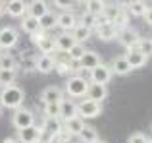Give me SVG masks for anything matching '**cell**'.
Returning a JSON list of instances; mask_svg holds the SVG:
<instances>
[{
    "instance_id": "cell-1",
    "label": "cell",
    "mask_w": 152,
    "mask_h": 143,
    "mask_svg": "<svg viewBox=\"0 0 152 143\" xmlns=\"http://www.w3.org/2000/svg\"><path fill=\"white\" fill-rule=\"evenodd\" d=\"M23 101H25V91L19 85H15V83L2 87V91H0V106H4V108L18 110V108H21Z\"/></svg>"
},
{
    "instance_id": "cell-2",
    "label": "cell",
    "mask_w": 152,
    "mask_h": 143,
    "mask_svg": "<svg viewBox=\"0 0 152 143\" xmlns=\"http://www.w3.org/2000/svg\"><path fill=\"white\" fill-rule=\"evenodd\" d=\"M87 89H89V79L81 77V75H71L66 81V93L71 99H85Z\"/></svg>"
},
{
    "instance_id": "cell-3",
    "label": "cell",
    "mask_w": 152,
    "mask_h": 143,
    "mask_svg": "<svg viewBox=\"0 0 152 143\" xmlns=\"http://www.w3.org/2000/svg\"><path fill=\"white\" fill-rule=\"evenodd\" d=\"M102 114V105L100 102L89 101V99H81L77 102V116L81 120H89V118H96Z\"/></svg>"
},
{
    "instance_id": "cell-4",
    "label": "cell",
    "mask_w": 152,
    "mask_h": 143,
    "mask_svg": "<svg viewBox=\"0 0 152 143\" xmlns=\"http://www.w3.org/2000/svg\"><path fill=\"white\" fill-rule=\"evenodd\" d=\"M31 41L37 45V49L41 50L42 54H46V56H54L56 52V45H54V37H50V35H46L45 31H39V33L31 35Z\"/></svg>"
},
{
    "instance_id": "cell-5",
    "label": "cell",
    "mask_w": 152,
    "mask_h": 143,
    "mask_svg": "<svg viewBox=\"0 0 152 143\" xmlns=\"http://www.w3.org/2000/svg\"><path fill=\"white\" fill-rule=\"evenodd\" d=\"M45 139L41 126H29V128L18 130V143H41Z\"/></svg>"
},
{
    "instance_id": "cell-6",
    "label": "cell",
    "mask_w": 152,
    "mask_h": 143,
    "mask_svg": "<svg viewBox=\"0 0 152 143\" xmlns=\"http://www.w3.org/2000/svg\"><path fill=\"white\" fill-rule=\"evenodd\" d=\"M12 124L15 126V130H23V128H29V126L35 124V114L33 110L29 108H18L14 110V116H12Z\"/></svg>"
},
{
    "instance_id": "cell-7",
    "label": "cell",
    "mask_w": 152,
    "mask_h": 143,
    "mask_svg": "<svg viewBox=\"0 0 152 143\" xmlns=\"http://www.w3.org/2000/svg\"><path fill=\"white\" fill-rule=\"evenodd\" d=\"M118 41L123 49L131 50V49H137L139 41H141V35H139V31L133 29V27H125V29H121L118 33Z\"/></svg>"
},
{
    "instance_id": "cell-8",
    "label": "cell",
    "mask_w": 152,
    "mask_h": 143,
    "mask_svg": "<svg viewBox=\"0 0 152 143\" xmlns=\"http://www.w3.org/2000/svg\"><path fill=\"white\" fill-rule=\"evenodd\" d=\"M114 74H112L108 64H98L94 70L89 72V83H98V85H106L112 81Z\"/></svg>"
},
{
    "instance_id": "cell-9",
    "label": "cell",
    "mask_w": 152,
    "mask_h": 143,
    "mask_svg": "<svg viewBox=\"0 0 152 143\" xmlns=\"http://www.w3.org/2000/svg\"><path fill=\"white\" fill-rule=\"evenodd\" d=\"M19 41V33L15 27L12 25H4L0 27V49H12L15 46Z\"/></svg>"
},
{
    "instance_id": "cell-10",
    "label": "cell",
    "mask_w": 152,
    "mask_h": 143,
    "mask_svg": "<svg viewBox=\"0 0 152 143\" xmlns=\"http://www.w3.org/2000/svg\"><path fill=\"white\" fill-rule=\"evenodd\" d=\"M77 18H75L73 12L66 10L62 12V14H58V19H56V27H60L62 29V33H71V31L77 27Z\"/></svg>"
},
{
    "instance_id": "cell-11",
    "label": "cell",
    "mask_w": 152,
    "mask_h": 143,
    "mask_svg": "<svg viewBox=\"0 0 152 143\" xmlns=\"http://www.w3.org/2000/svg\"><path fill=\"white\" fill-rule=\"evenodd\" d=\"M41 101H42V105H60L64 101V91L56 85H50L46 89H42Z\"/></svg>"
},
{
    "instance_id": "cell-12",
    "label": "cell",
    "mask_w": 152,
    "mask_h": 143,
    "mask_svg": "<svg viewBox=\"0 0 152 143\" xmlns=\"http://www.w3.org/2000/svg\"><path fill=\"white\" fill-rule=\"evenodd\" d=\"M41 128H42V133L46 136V139H56V136L64 130V124L60 118H45V124Z\"/></svg>"
},
{
    "instance_id": "cell-13",
    "label": "cell",
    "mask_w": 152,
    "mask_h": 143,
    "mask_svg": "<svg viewBox=\"0 0 152 143\" xmlns=\"http://www.w3.org/2000/svg\"><path fill=\"white\" fill-rule=\"evenodd\" d=\"M123 56H125V60H127V64H129V68H131V70L145 68V66H146V62H148V58H146L142 52H139L137 49L127 50V52L123 54Z\"/></svg>"
},
{
    "instance_id": "cell-14",
    "label": "cell",
    "mask_w": 152,
    "mask_h": 143,
    "mask_svg": "<svg viewBox=\"0 0 152 143\" xmlns=\"http://www.w3.org/2000/svg\"><path fill=\"white\" fill-rule=\"evenodd\" d=\"M77 64H79L81 70L91 72V70L96 68L98 64H102V60H100V54L98 52H94V50H85V54L81 56V60H79Z\"/></svg>"
},
{
    "instance_id": "cell-15",
    "label": "cell",
    "mask_w": 152,
    "mask_h": 143,
    "mask_svg": "<svg viewBox=\"0 0 152 143\" xmlns=\"http://www.w3.org/2000/svg\"><path fill=\"white\" fill-rule=\"evenodd\" d=\"M75 116H77V102H75L73 99H64V101L60 102V120L67 122Z\"/></svg>"
},
{
    "instance_id": "cell-16",
    "label": "cell",
    "mask_w": 152,
    "mask_h": 143,
    "mask_svg": "<svg viewBox=\"0 0 152 143\" xmlns=\"http://www.w3.org/2000/svg\"><path fill=\"white\" fill-rule=\"evenodd\" d=\"M4 10L12 18H23L27 14V2H23V0H10V2L4 4Z\"/></svg>"
},
{
    "instance_id": "cell-17",
    "label": "cell",
    "mask_w": 152,
    "mask_h": 143,
    "mask_svg": "<svg viewBox=\"0 0 152 143\" xmlns=\"http://www.w3.org/2000/svg\"><path fill=\"white\" fill-rule=\"evenodd\" d=\"M108 97V87L106 85H98V83H89V89H87V97L89 101H94V102H100Z\"/></svg>"
},
{
    "instance_id": "cell-18",
    "label": "cell",
    "mask_w": 152,
    "mask_h": 143,
    "mask_svg": "<svg viewBox=\"0 0 152 143\" xmlns=\"http://www.w3.org/2000/svg\"><path fill=\"white\" fill-rule=\"evenodd\" d=\"M46 12H48V4L45 0H33V2L27 4V15H31L35 19H41Z\"/></svg>"
},
{
    "instance_id": "cell-19",
    "label": "cell",
    "mask_w": 152,
    "mask_h": 143,
    "mask_svg": "<svg viewBox=\"0 0 152 143\" xmlns=\"http://www.w3.org/2000/svg\"><path fill=\"white\" fill-rule=\"evenodd\" d=\"M35 70L41 72V74H50L54 70L56 62H54V56H46V54H41V56L35 58Z\"/></svg>"
},
{
    "instance_id": "cell-20",
    "label": "cell",
    "mask_w": 152,
    "mask_h": 143,
    "mask_svg": "<svg viewBox=\"0 0 152 143\" xmlns=\"http://www.w3.org/2000/svg\"><path fill=\"white\" fill-rule=\"evenodd\" d=\"M148 6H150V4L142 2V0H133V2H127L125 4V12H127V14H131L133 18H145Z\"/></svg>"
},
{
    "instance_id": "cell-21",
    "label": "cell",
    "mask_w": 152,
    "mask_h": 143,
    "mask_svg": "<svg viewBox=\"0 0 152 143\" xmlns=\"http://www.w3.org/2000/svg\"><path fill=\"white\" fill-rule=\"evenodd\" d=\"M54 45L58 52H67L71 46L75 45V39L71 37V33H60L54 37Z\"/></svg>"
},
{
    "instance_id": "cell-22",
    "label": "cell",
    "mask_w": 152,
    "mask_h": 143,
    "mask_svg": "<svg viewBox=\"0 0 152 143\" xmlns=\"http://www.w3.org/2000/svg\"><path fill=\"white\" fill-rule=\"evenodd\" d=\"M94 33H96V37L100 39V41H112V39H118L119 31L115 29L112 23H104V25H98L96 29H94Z\"/></svg>"
},
{
    "instance_id": "cell-23",
    "label": "cell",
    "mask_w": 152,
    "mask_h": 143,
    "mask_svg": "<svg viewBox=\"0 0 152 143\" xmlns=\"http://www.w3.org/2000/svg\"><path fill=\"white\" fill-rule=\"evenodd\" d=\"M110 70H112L114 75H127L131 72L129 64H127V60H125V56H115L114 60H112V64H110Z\"/></svg>"
},
{
    "instance_id": "cell-24",
    "label": "cell",
    "mask_w": 152,
    "mask_h": 143,
    "mask_svg": "<svg viewBox=\"0 0 152 143\" xmlns=\"http://www.w3.org/2000/svg\"><path fill=\"white\" fill-rule=\"evenodd\" d=\"M62 124H64V130H66L71 137H73V136H79V133H81V130L85 128V120H81L79 116L71 118V120H67V122H62Z\"/></svg>"
},
{
    "instance_id": "cell-25",
    "label": "cell",
    "mask_w": 152,
    "mask_h": 143,
    "mask_svg": "<svg viewBox=\"0 0 152 143\" xmlns=\"http://www.w3.org/2000/svg\"><path fill=\"white\" fill-rule=\"evenodd\" d=\"M21 29L25 31L29 37H31V35H35V33H39V31H41L39 19L31 18V15H23V18H21Z\"/></svg>"
},
{
    "instance_id": "cell-26",
    "label": "cell",
    "mask_w": 152,
    "mask_h": 143,
    "mask_svg": "<svg viewBox=\"0 0 152 143\" xmlns=\"http://www.w3.org/2000/svg\"><path fill=\"white\" fill-rule=\"evenodd\" d=\"M121 12H123V6H121V4H108L106 2V4H104V10H102V15L106 18L108 23H112L119 14H121Z\"/></svg>"
},
{
    "instance_id": "cell-27",
    "label": "cell",
    "mask_w": 152,
    "mask_h": 143,
    "mask_svg": "<svg viewBox=\"0 0 152 143\" xmlns=\"http://www.w3.org/2000/svg\"><path fill=\"white\" fill-rule=\"evenodd\" d=\"M91 35H93V31H91L89 27L81 25V23H77V27L71 31V37H73L75 43H79V45H83L87 39H91Z\"/></svg>"
},
{
    "instance_id": "cell-28",
    "label": "cell",
    "mask_w": 152,
    "mask_h": 143,
    "mask_svg": "<svg viewBox=\"0 0 152 143\" xmlns=\"http://www.w3.org/2000/svg\"><path fill=\"white\" fill-rule=\"evenodd\" d=\"M79 141L81 143H94V141H98L100 137H98V132L93 128V126H87L85 124V128L81 130V133H79Z\"/></svg>"
},
{
    "instance_id": "cell-29",
    "label": "cell",
    "mask_w": 152,
    "mask_h": 143,
    "mask_svg": "<svg viewBox=\"0 0 152 143\" xmlns=\"http://www.w3.org/2000/svg\"><path fill=\"white\" fill-rule=\"evenodd\" d=\"M56 19H58V15H56L54 12H50V10H48V12H46V14L41 18V19H39L41 31H45V33H46V31L54 29V27H56Z\"/></svg>"
},
{
    "instance_id": "cell-30",
    "label": "cell",
    "mask_w": 152,
    "mask_h": 143,
    "mask_svg": "<svg viewBox=\"0 0 152 143\" xmlns=\"http://www.w3.org/2000/svg\"><path fill=\"white\" fill-rule=\"evenodd\" d=\"M104 4H106V2H102V0H89V2H85V12L96 18V15L102 14Z\"/></svg>"
},
{
    "instance_id": "cell-31",
    "label": "cell",
    "mask_w": 152,
    "mask_h": 143,
    "mask_svg": "<svg viewBox=\"0 0 152 143\" xmlns=\"http://www.w3.org/2000/svg\"><path fill=\"white\" fill-rule=\"evenodd\" d=\"M0 70H12V72H18V64H15V58L8 52L0 54Z\"/></svg>"
},
{
    "instance_id": "cell-32",
    "label": "cell",
    "mask_w": 152,
    "mask_h": 143,
    "mask_svg": "<svg viewBox=\"0 0 152 143\" xmlns=\"http://www.w3.org/2000/svg\"><path fill=\"white\" fill-rule=\"evenodd\" d=\"M85 50H87V49H85L83 45H79V43H75V45L71 46L69 50H67V56H69V60L73 62V64H77V62L81 60V56L85 54Z\"/></svg>"
},
{
    "instance_id": "cell-33",
    "label": "cell",
    "mask_w": 152,
    "mask_h": 143,
    "mask_svg": "<svg viewBox=\"0 0 152 143\" xmlns=\"http://www.w3.org/2000/svg\"><path fill=\"white\" fill-rule=\"evenodd\" d=\"M15 81V72L12 70H0V85L8 87V85H14Z\"/></svg>"
},
{
    "instance_id": "cell-34",
    "label": "cell",
    "mask_w": 152,
    "mask_h": 143,
    "mask_svg": "<svg viewBox=\"0 0 152 143\" xmlns=\"http://www.w3.org/2000/svg\"><path fill=\"white\" fill-rule=\"evenodd\" d=\"M137 50L142 52L146 58H150L152 56V41H150V39H141L139 45H137Z\"/></svg>"
},
{
    "instance_id": "cell-35",
    "label": "cell",
    "mask_w": 152,
    "mask_h": 143,
    "mask_svg": "<svg viewBox=\"0 0 152 143\" xmlns=\"http://www.w3.org/2000/svg\"><path fill=\"white\" fill-rule=\"evenodd\" d=\"M77 21H79V23H81V25H85V27H89V29H91V31H93V29H94V27H96V18H94V15H91V14H87V12H85V14H83V15H81V18H79V19H77Z\"/></svg>"
},
{
    "instance_id": "cell-36",
    "label": "cell",
    "mask_w": 152,
    "mask_h": 143,
    "mask_svg": "<svg viewBox=\"0 0 152 143\" xmlns=\"http://www.w3.org/2000/svg\"><path fill=\"white\" fill-rule=\"evenodd\" d=\"M45 118H60V105H45Z\"/></svg>"
},
{
    "instance_id": "cell-37",
    "label": "cell",
    "mask_w": 152,
    "mask_h": 143,
    "mask_svg": "<svg viewBox=\"0 0 152 143\" xmlns=\"http://www.w3.org/2000/svg\"><path fill=\"white\" fill-rule=\"evenodd\" d=\"M127 143H150V139H148V136H145V133L135 132V133H131V136H129Z\"/></svg>"
},
{
    "instance_id": "cell-38",
    "label": "cell",
    "mask_w": 152,
    "mask_h": 143,
    "mask_svg": "<svg viewBox=\"0 0 152 143\" xmlns=\"http://www.w3.org/2000/svg\"><path fill=\"white\" fill-rule=\"evenodd\" d=\"M145 21L148 23V25H152V6H148V10H146V14H145Z\"/></svg>"
},
{
    "instance_id": "cell-39",
    "label": "cell",
    "mask_w": 152,
    "mask_h": 143,
    "mask_svg": "<svg viewBox=\"0 0 152 143\" xmlns=\"http://www.w3.org/2000/svg\"><path fill=\"white\" fill-rule=\"evenodd\" d=\"M2 143H18V139H14V137H6Z\"/></svg>"
},
{
    "instance_id": "cell-40",
    "label": "cell",
    "mask_w": 152,
    "mask_h": 143,
    "mask_svg": "<svg viewBox=\"0 0 152 143\" xmlns=\"http://www.w3.org/2000/svg\"><path fill=\"white\" fill-rule=\"evenodd\" d=\"M41 143H56V141H54V139H42Z\"/></svg>"
},
{
    "instance_id": "cell-41",
    "label": "cell",
    "mask_w": 152,
    "mask_h": 143,
    "mask_svg": "<svg viewBox=\"0 0 152 143\" xmlns=\"http://www.w3.org/2000/svg\"><path fill=\"white\" fill-rule=\"evenodd\" d=\"M2 12H4V4H0V14H2Z\"/></svg>"
},
{
    "instance_id": "cell-42",
    "label": "cell",
    "mask_w": 152,
    "mask_h": 143,
    "mask_svg": "<svg viewBox=\"0 0 152 143\" xmlns=\"http://www.w3.org/2000/svg\"><path fill=\"white\" fill-rule=\"evenodd\" d=\"M94 143H106V141H102V139H98V141H94Z\"/></svg>"
},
{
    "instance_id": "cell-43",
    "label": "cell",
    "mask_w": 152,
    "mask_h": 143,
    "mask_svg": "<svg viewBox=\"0 0 152 143\" xmlns=\"http://www.w3.org/2000/svg\"><path fill=\"white\" fill-rule=\"evenodd\" d=\"M0 114H2V106H0Z\"/></svg>"
},
{
    "instance_id": "cell-44",
    "label": "cell",
    "mask_w": 152,
    "mask_h": 143,
    "mask_svg": "<svg viewBox=\"0 0 152 143\" xmlns=\"http://www.w3.org/2000/svg\"><path fill=\"white\" fill-rule=\"evenodd\" d=\"M150 133H152V126H150Z\"/></svg>"
},
{
    "instance_id": "cell-45",
    "label": "cell",
    "mask_w": 152,
    "mask_h": 143,
    "mask_svg": "<svg viewBox=\"0 0 152 143\" xmlns=\"http://www.w3.org/2000/svg\"><path fill=\"white\" fill-rule=\"evenodd\" d=\"M0 54H2V49H0Z\"/></svg>"
},
{
    "instance_id": "cell-46",
    "label": "cell",
    "mask_w": 152,
    "mask_h": 143,
    "mask_svg": "<svg viewBox=\"0 0 152 143\" xmlns=\"http://www.w3.org/2000/svg\"><path fill=\"white\" fill-rule=\"evenodd\" d=\"M150 143H152V139H150Z\"/></svg>"
},
{
    "instance_id": "cell-47",
    "label": "cell",
    "mask_w": 152,
    "mask_h": 143,
    "mask_svg": "<svg viewBox=\"0 0 152 143\" xmlns=\"http://www.w3.org/2000/svg\"><path fill=\"white\" fill-rule=\"evenodd\" d=\"M150 41H152V39H150Z\"/></svg>"
}]
</instances>
